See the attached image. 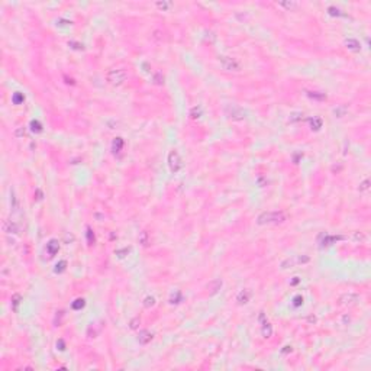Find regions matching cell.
I'll return each instance as SVG.
<instances>
[{
    "instance_id": "ba28073f",
    "label": "cell",
    "mask_w": 371,
    "mask_h": 371,
    "mask_svg": "<svg viewBox=\"0 0 371 371\" xmlns=\"http://www.w3.org/2000/svg\"><path fill=\"white\" fill-rule=\"evenodd\" d=\"M345 44H346V46H348L350 50H354V51H358V50H360V44H358L355 39H348Z\"/></svg>"
},
{
    "instance_id": "e0dca14e",
    "label": "cell",
    "mask_w": 371,
    "mask_h": 371,
    "mask_svg": "<svg viewBox=\"0 0 371 371\" xmlns=\"http://www.w3.org/2000/svg\"><path fill=\"white\" fill-rule=\"evenodd\" d=\"M192 118H199L200 116V109H197V107H193V110H192Z\"/></svg>"
},
{
    "instance_id": "8fae6325",
    "label": "cell",
    "mask_w": 371,
    "mask_h": 371,
    "mask_svg": "<svg viewBox=\"0 0 371 371\" xmlns=\"http://www.w3.org/2000/svg\"><path fill=\"white\" fill-rule=\"evenodd\" d=\"M122 147H123V141H122L121 138H116V141L113 142V151L118 152V151L122 149Z\"/></svg>"
},
{
    "instance_id": "9c48e42d",
    "label": "cell",
    "mask_w": 371,
    "mask_h": 371,
    "mask_svg": "<svg viewBox=\"0 0 371 371\" xmlns=\"http://www.w3.org/2000/svg\"><path fill=\"white\" fill-rule=\"evenodd\" d=\"M248 299H249V291H248V290L241 291L239 296H238V301H239V303H246Z\"/></svg>"
},
{
    "instance_id": "7c38bea8",
    "label": "cell",
    "mask_w": 371,
    "mask_h": 371,
    "mask_svg": "<svg viewBox=\"0 0 371 371\" xmlns=\"http://www.w3.org/2000/svg\"><path fill=\"white\" fill-rule=\"evenodd\" d=\"M263 333L265 338H268L271 335V325L270 323H264V328H263Z\"/></svg>"
},
{
    "instance_id": "44dd1931",
    "label": "cell",
    "mask_w": 371,
    "mask_h": 371,
    "mask_svg": "<svg viewBox=\"0 0 371 371\" xmlns=\"http://www.w3.org/2000/svg\"><path fill=\"white\" fill-rule=\"evenodd\" d=\"M368 189V180H365L361 186H360V190H367Z\"/></svg>"
},
{
    "instance_id": "3957f363",
    "label": "cell",
    "mask_w": 371,
    "mask_h": 371,
    "mask_svg": "<svg viewBox=\"0 0 371 371\" xmlns=\"http://www.w3.org/2000/svg\"><path fill=\"white\" fill-rule=\"evenodd\" d=\"M219 62L222 65L223 70H228V71H239L241 70V62L235 58H230V57H220L219 58Z\"/></svg>"
},
{
    "instance_id": "ffe728a7",
    "label": "cell",
    "mask_w": 371,
    "mask_h": 371,
    "mask_svg": "<svg viewBox=\"0 0 371 371\" xmlns=\"http://www.w3.org/2000/svg\"><path fill=\"white\" fill-rule=\"evenodd\" d=\"M32 126H33V128H32L33 131H36V132H39V131H41V125H39L38 122H32Z\"/></svg>"
},
{
    "instance_id": "d6986e66",
    "label": "cell",
    "mask_w": 371,
    "mask_h": 371,
    "mask_svg": "<svg viewBox=\"0 0 371 371\" xmlns=\"http://www.w3.org/2000/svg\"><path fill=\"white\" fill-rule=\"evenodd\" d=\"M155 303V300H154V297H147L145 299V306L148 307V306H152Z\"/></svg>"
},
{
    "instance_id": "277c9868",
    "label": "cell",
    "mask_w": 371,
    "mask_h": 371,
    "mask_svg": "<svg viewBox=\"0 0 371 371\" xmlns=\"http://www.w3.org/2000/svg\"><path fill=\"white\" fill-rule=\"evenodd\" d=\"M168 165H170V170L173 173H178L183 168V161H181V157L178 155L177 151H171L170 152V155H168Z\"/></svg>"
},
{
    "instance_id": "30bf717a",
    "label": "cell",
    "mask_w": 371,
    "mask_h": 371,
    "mask_svg": "<svg viewBox=\"0 0 371 371\" xmlns=\"http://www.w3.org/2000/svg\"><path fill=\"white\" fill-rule=\"evenodd\" d=\"M234 110H235L234 113H230V118H232V119H244V118H245V116H244L245 113H244L241 109H236V107H234Z\"/></svg>"
},
{
    "instance_id": "4fadbf2b",
    "label": "cell",
    "mask_w": 371,
    "mask_h": 371,
    "mask_svg": "<svg viewBox=\"0 0 371 371\" xmlns=\"http://www.w3.org/2000/svg\"><path fill=\"white\" fill-rule=\"evenodd\" d=\"M83 306H84V300L83 299H78V300H76V303H73V309H80Z\"/></svg>"
},
{
    "instance_id": "ac0fdd59",
    "label": "cell",
    "mask_w": 371,
    "mask_h": 371,
    "mask_svg": "<svg viewBox=\"0 0 371 371\" xmlns=\"http://www.w3.org/2000/svg\"><path fill=\"white\" fill-rule=\"evenodd\" d=\"M19 300H20V296H19V294H15V296H13V309H16V307H17V305H19Z\"/></svg>"
},
{
    "instance_id": "6da1fadb",
    "label": "cell",
    "mask_w": 371,
    "mask_h": 371,
    "mask_svg": "<svg viewBox=\"0 0 371 371\" xmlns=\"http://www.w3.org/2000/svg\"><path fill=\"white\" fill-rule=\"evenodd\" d=\"M286 216L283 212H264L263 215L258 216V223L264 225V223H280L284 222Z\"/></svg>"
},
{
    "instance_id": "5b68a950",
    "label": "cell",
    "mask_w": 371,
    "mask_h": 371,
    "mask_svg": "<svg viewBox=\"0 0 371 371\" xmlns=\"http://www.w3.org/2000/svg\"><path fill=\"white\" fill-rule=\"evenodd\" d=\"M339 301L342 305H352L355 301H358V296L354 293H345L339 297Z\"/></svg>"
},
{
    "instance_id": "8992f818",
    "label": "cell",
    "mask_w": 371,
    "mask_h": 371,
    "mask_svg": "<svg viewBox=\"0 0 371 371\" xmlns=\"http://www.w3.org/2000/svg\"><path fill=\"white\" fill-rule=\"evenodd\" d=\"M151 339H152V335H151L148 331H141V332H139L138 341L141 342V344H148Z\"/></svg>"
},
{
    "instance_id": "5bb4252c",
    "label": "cell",
    "mask_w": 371,
    "mask_h": 371,
    "mask_svg": "<svg viewBox=\"0 0 371 371\" xmlns=\"http://www.w3.org/2000/svg\"><path fill=\"white\" fill-rule=\"evenodd\" d=\"M310 122H312V125L315 126V129H319V128L322 126V121H320L319 118H315V119H312Z\"/></svg>"
},
{
    "instance_id": "7402d4cb",
    "label": "cell",
    "mask_w": 371,
    "mask_h": 371,
    "mask_svg": "<svg viewBox=\"0 0 371 371\" xmlns=\"http://www.w3.org/2000/svg\"><path fill=\"white\" fill-rule=\"evenodd\" d=\"M281 6H286L287 9H291V7H296V3H280Z\"/></svg>"
},
{
    "instance_id": "2e32d148",
    "label": "cell",
    "mask_w": 371,
    "mask_h": 371,
    "mask_svg": "<svg viewBox=\"0 0 371 371\" xmlns=\"http://www.w3.org/2000/svg\"><path fill=\"white\" fill-rule=\"evenodd\" d=\"M13 102H15V104H19L20 102H23V96H22V94H19V93H17V94H15V96H13Z\"/></svg>"
},
{
    "instance_id": "603a6c76",
    "label": "cell",
    "mask_w": 371,
    "mask_h": 371,
    "mask_svg": "<svg viewBox=\"0 0 371 371\" xmlns=\"http://www.w3.org/2000/svg\"><path fill=\"white\" fill-rule=\"evenodd\" d=\"M294 300H296V303H294V305H300V300H303V299H301V297H296Z\"/></svg>"
},
{
    "instance_id": "52a82bcc",
    "label": "cell",
    "mask_w": 371,
    "mask_h": 371,
    "mask_svg": "<svg viewBox=\"0 0 371 371\" xmlns=\"http://www.w3.org/2000/svg\"><path fill=\"white\" fill-rule=\"evenodd\" d=\"M46 251H48V254L50 255H54V254H57L58 252V242L57 241H51L48 245H46Z\"/></svg>"
},
{
    "instance_id": "9a60e30c",
    "label": "cell",
    "mask_w": 371,
    "mask_h": 371,
    "mask_svg": "<svg viewBox=\"0 0 371 371\" xmlns=\"http://www.w3.org/2000/svg\"><path fill=\"white\" fill-rule=\"evenodd\" d=\"M157 7H159V9H162V10H164V9H168V7H171V3H165V2H162V3H161V2H159V3H157Z\"/></svg>"
},
{
    "instance_id": "7a4b0ae2",
    "label": "cell",
    "mask_w": 371,
    "mask_h": 371,
    "mask_svg": "<svg viewBox=\"0 0 371 371\" xmlns=\"http://www.w3.org/2000/svg\"><path fill=\"white\" fill-rule=\"evenodd\" d=\"M106 78H107V81H109L110 84H113V86H121V84L128 78V73H126V70H123V68L110 70V71L107 73V76H106Z\"/></svg>"
}]
</instances>
